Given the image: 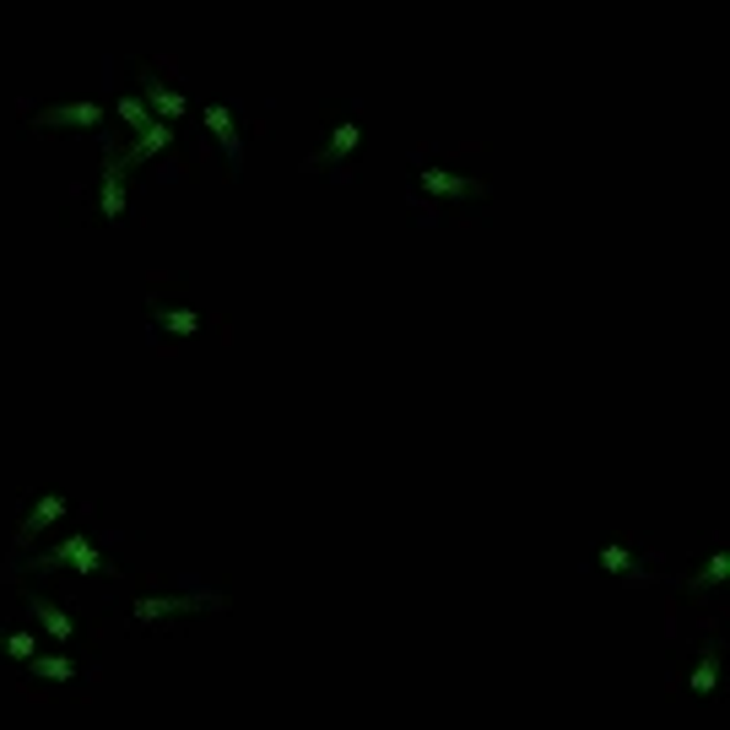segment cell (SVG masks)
<instances>
[{
	"label": "cell",
	"mask_w": 730,
	"mask_h": 730,
	"mask_svg": "<svg viewBox=\"0 0 730 730\" xmlns=\"http://www.w3.org/2000/svg\"><path fill=\"white\" fill-rule=\"evenodd\" d=\"M141 92H146V109H152V114H163V120L190 114V109H185V92H179V87H168V81H163V76H152V70H141Z\"/></svg>",
	"instance_id": "7c38bea8"
},
{
	"label": "cell",
	"mask_w": 730,
	"mask_h": 730,
	"mask_svg": "<svg viewBox=\"0 0 730 730\" xmlns=\"http://www.w3.org/2000/svg\"><path fill=\"white\" fill-rule=\"evenodd\" d=\"M27 563H33V568H44V574H49V568H70V574H103V568H109V563H103V546H98L92 535H66L60 546L33 552Z\"/></svg>",
	"instance_id": "7a4b0ae2"
},
{
	"label": "cell",
	"mask_w": 730,
	"mask_h": 730,
	"mask_svg": "<svg viewBox=\"0 0 730 730\" xmlns=\"http://www.w3.org/2000/svg\"><path fill=\"white\" fill-rule=\"evenodd\" d=\"M146 314H152V331H168V335H206V331H217V320H206V314H200V309H190V303H168L163 292H152Z\"/></svg>",
	"instance_id": "277c9868"
},
{
	"label": "cell",
	"mask_w": 730,
	"mask_h": 730,
	"mask_svg": "<svg viewBox=\"0 0 730 730\" xmlns=\"http://www.w3.org/2000/svg\"><path fill=\"white\" fill-rule=\"evenodd\" d=\"M70 515V504H66V493H44V498H33V509H27V520L16 526V552H27L38 535L49 531L55 520H66Z\"/></svg>",
	"instance_id": "5b68a950"
},
{
	"label": "cell",
	"mask_w": 730,
	"mask_h": 730,
	"mask_svg": "<svg viewBox=\"0 0 730 730\" xmlns=\"http://www.w3.org/2000/svg\"><path fill=\"white\" fill-rule=\"evenodd\" d=\"M730 579V557H726V546H715V557H709V568L693 579V590H720Z\"/></svg>",
	"instance_id": "2e32d148"
},
{
	"label": "cell",
	"mask_w": 730,
	"mask_h": 730,
	"mask_svg": "<svg viewBox=\"0 0 730 730\" xmlns=\"http://www.w3.org/2000/svg\"><path fill=\"white\" fill-rule=\"evenodd\" d=\"M33 650H38V639H33V633H16V628H5V655H11V661H27Z\"/></svg>",
	"instance_id": "ac0fdd59"
},
{
	"label": "cell",
	"mask_w": 730,
	"mask_h": 730,
	"mask_svg": "<svg viewBox=\"0 0 730 730\" xmlns=\"http://www.w3.org/2000/svg\"><path fill=\"white\" fill-rule=\"evenodd\" d=\"M206 131L217 135V146H222L228 168H239V163H244V135H239V120H233V109H228V103H211V109H206Z\"/></svg>",
	"instance_id": "9c48e42d"
},
{
	"label": "cell",
	"mask_w": 730,
	"mask_h": 730,
	"mask_svg": "<svg viewBox=\"0 0 730 730\" xmlns=\"http://www.w3.org/2000/svg\"><path fill=\"white\" fill-rule=\"evenodd\" d=\"M422 190L439 200H487V185L482 179H461L450 168H422Z\"/></svg>",
	"instance_id": "ba28073f"
},
{
	"label": "cell",
	"mask_w": 730,
	"mask_h": 730,
	"mask_svg": "<svg viewBox=\"0 0 730 730\" xmlns=\"http://www.w3.org/2000/svg\"><path fill=\"white\" fill-rule=\"evenodd\" d=\"M715 682H720V644H709V650H704V661H693L687 687H693L698 698H709V693H715Z\"/></svg>",
	"instance_id": "9a60e30c"
},
{
	"label": "cell",
	"mask_w": 730,
	"mask_h": 730,
	"mask_svg": "<svg viewBox=\"0 0 730 730\" xmlns=\"http://www.w3.org/2000/svg\"><path fill=\"white\" fill-rule=\"evenodd\" d=\"M125 206H131V190H125V163H120V152L109 146V152H103V179H98V211L114 222Z\"/></svg>",
	"instance_id": "8992f818"
},
{
	"label": "cell",
	"mask_w": 730,
	"mask_h": 730,
	"mask_svg": "<svg viewBox=\"0 0 730 730\" xmlns=\"http://www.w3.org/2000/svg\"><path fill=\"white\" fill-rule=\"evenodd\" d=\"M168 141H174V120H146L141 131H131V146L120 152V163H125V168H141V163H152Z\"/></svg>",
	"instance_id": "52a82bcc"
},
{
	"label": "cell",
	"mask_w": 730,
	"mask_h": 730,
	"mask_svg": "<svg viewBox=\"0 0 730 730\" xmlns=\"http://www.w3.org/2000/svg\"><path fill=\"white\" fill-rule=\"evenodd\" d=\"M27 611H33V622H38L55 644H76V622H70L66 606H55V600H44V596H27Z\"/></svg>",
	"instance_id": "8fae6325"
},
{
	"label": "cell",
	"mask_w": 730,
	"mask_h": 730,
	"mask_svg": "<svg viewBox=\"0 0 730 730\" xmlns=\"http://www.w3.org/2000/svg\"><path fill=\"white\" fill-rule=\"evenodd\" d=\"M114 114L131 125V131H141L146 120H152V109H146V98H135V92H120V103H114Z\"/></svg>",
	"instance_id": "e0dca14e"
},
{
	"label": "cell",
	"mask_w": 730,
	"mask_h": 730,
	"mask_svg": "<svg viewBox=\"0 0 730 730\" xmlns=\"http://www.w3.org/2000/svg\"><path fill=\"white\" fill-rule=\"evenodd\" d=\"M38 131H98L109 114L98 109V98H70V103H44L38 114H27Z\"/></svg>",
	"instance_id": "3957f363"
},
{
	"label": "cell",
	"mask_w": 730,
	"mask_h": 730,
	"mask_svg": "<svg viewBox=\"0 0 730 730\" xmlns=\"http://www.w3.org/2000/svg\"><path fill=\"white\" fill-rule=\"evenodd\" d=\"M233 600L222 590H206V596H146L131 606V622L135 628H157L163 617H185V611H228Z\"/></svg>",
	"instance_id": "6da1fadb"
},
{
	"label": "cell",
	"mask_w": 730,
	"mask_h": 730,
	"mask_svg": "<svg viewBox=\"0 0 730 730\" xmlns=\"http://www.w3.org/2000/svg\"><path fill=\"white\" fill-rule=\"evenodd\" d=\"M357 146H363V125H357V114H352V120H341V125H335L331 146H325V152L314 157V168H341V163H346V157H352Z\"/></svg>",
	"instance_id": "5bb4252c"
},
{
	"label": "cell",
	"mask_w": 730,
	"mask_h": 730,
	"mask_svg": "<svg viewBox=\"0 0 730 730\" xmlns=\"http://www.w3.org/2000/svg\"><path fill=\"white\" fill-rule=\"evenodd\" d=\"M22 665H27V676H38V682H49V687H66V682H81V676H87V671L76 661H66V655H38V650H33Z\"/></svg>",
	"instance_id": "4fadbf2b"
},
{
	"label": "cell",
	"mask_w": 730,
	"mask_h": 730,
	"mask_svg": "<svg viewBox=\"0 0 730 730\" xmlns=\"http://www.w3.org/2000/svg\"><path fill=\"white\" fill-rule=\"evenodd\" d=\"M590 563H596L600 574H628V579H650V563H639V557H633V546H622V541H600Z\"/></svg>",
	"instance_id": "30bf717a"
}]
</instances>
